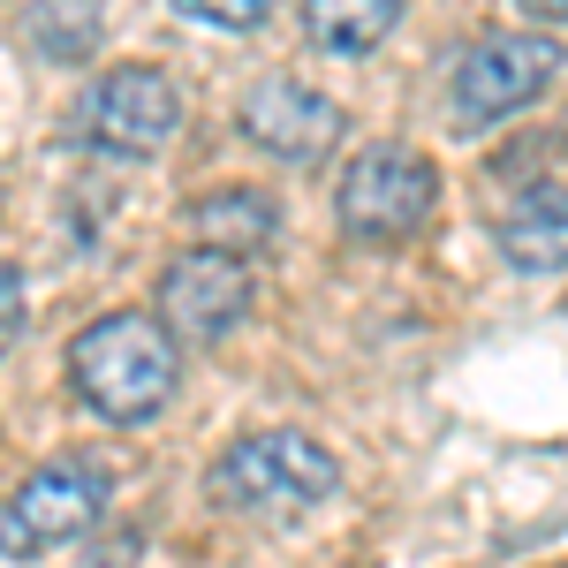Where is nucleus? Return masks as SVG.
Masks as SVG:
<instances>
[{"mask_svg":"<svg viewBox=\"0 0 568 568\" xmlns=\"http://www.w3.org/2000/svg\"><path fill=\"white\" fill-rule=\"evenodd\" d=\"M402 23V0H304V31L326 53H372Z\"/></svg>","mask_w":568,"mask_h":568,"instance_id":"9b49d317","label":"nucleus"},{"mask_svg":"<svg viewBox=\"0 0 568 568\" xmlns=\"http://www.w3.org/2000/svg\"><path fill=\"white\" fill-rule=\"evenodd\" d=\"M433 213V160L409 144H364L342 168V227L356 243H402Z\"/></svg>","mask_w":568,"mask_h":568,"instance_id":"20e7f679","label":"nucleus"},{"mask_svg":"<svg viewBox=\"0 0 568 568\" xmlns=\"http://www.w3.org/2000/svg\"><path fill=\"white\" fill-rule=\"evenodd\" d=\"M84 130H91V144H106L122 160H144V152L175 144L182 99L160 69H106L84 99Z\"/></svg>","mask_w":568,"mask_h":568,"instance_id":"0eeeda50","label":"nucleus"},{"mask_svg":"<svg viewBox=\"0 0 568 568\" xmlns=\"http://www.w3.org/2000/svg\"><path fill=\"white\" fill-rule=\"evenodd\" d=\"M500 258L516 273H561L568 265V190L561 182H524L500 205Z\"/></svg>","mask_w":568,"mask_h":568,"instance_id":"1a4fd4ad","label":"nucleus"},{"mask_svg":"<svg viewBox=\"0 0 568 568\" xmlns=\"http://www.w3.org/2000/svg\"><path fill=\"white\" fill-rule=\"evenodd\" d=\"M243 311H251V265L235 258V251H213V243H197V251H182L168 265V281H160V326L190 342V349H213L227 342L235 326H243Z\"/></svg>","mask_w":568,"mask_h":568,"instance_id":"39448f33","label":"nucleus"},{"mask_svg":"<svg viewBox=\"0 0 568 568\" xmlns=\"http://www.w3.org/2000/svg\"><path fill=\"white\" fill-rule=\"evenodd\" d=\"M31 45L45 61H91L99 45V0H39L31 8Z\"/></svg>","mask_w":568,"mask_h":568,"instance_id":"f8f14e48","label":"nucleus"},{"mask_svg":"<svg viewBox=\"0 0 568 568\" xmlns=\"http://www.w3.org/2000/svg\"><path fill=\"white\" fill-rule=\"evenodd\" d=\"M99 508H106V478H99V470L53 463V470L16 478L8 508H0V538H8L16 561H23V554H53V546L84 538V530L99 524Z\"/></svg>","mask_w":568,"mask_h":568,"instance_id":"423d86ee","label":"nucleus"},{"mask_svg":"<svg viewBox=\"0 0 568 568\" xmlns=\"http://www.w3.org/2000/svg\"><path fill=\"white\" fill-rule=\"evenodd\" d=\"M561 77V45L538 31H500L478 39L455 61V130H493L508 114H524L530 99H546V84Z\"/></svg>","mask_w":568,"mask_h":568,"instance_id":"7ed1b4c3","label":"nucleus"},{"mask_svg":"<svg viewBox=\"0 0 568 568\" xmlns=\"http://www.w3.org/2000/svg\"><path fill=\"white\" fill-rule=\"evenodd\" d=\"M524 16H538V23H568V0H516Z\"/></svg>","mask_w":568,"mask_h":568,"instance_id":"2eb2a0df","label":"nucleus"},{"mask_svg":"<svg viewBox=\"0 0 568 568\" xmlns=\"http://www.w3.org/2000/svg\"><path fill=\"white\" fill-rule=\"evenodd\" d=\"M190 23H213V31H258L273 16V0H175Z\"/></svg>","mask_w":568,"mask_h":568,"instance_id":"ddd939ff","label":"nucleus"},{"mask_svg":"<svg viewBox=\"0 0 568 568\" xmlns=\"http://www.w3.org/2000/svg\"><path fill=\"white\" fill-rule=\"evenodd\" d=\"M190 227H197V243L251 258V251H265L281 235V205H273V190H258V182H227V190L190 205Z\"/></svg>","mask_w":568,"mask_h":568,"instance_id":"9d476101","label":"nucleus"},{"mask_svg":"<svg viewBox=\"0 0 568 568\" xmlns=\"http://www.w3.org/2000/svg\"><path fill=\"white\" fill-rule=\"evenodd\" d=\"M243 136L273 152V160H326L334 152V136H342V106L334 99H318L311 84L296 77H258V84L243 91Z\"/></svg>","mask_w":568,"mask_h":568,"instance_id":"6e6552de","label":"nucleus"},{"mask_svg":"<svg viewBox=\"0 0 568 568\" xmlns=\"http://www.w3.org/2000/svg\"><path fill=\"white\" fill-rule=\"evenodd\" d=\"M175 334L144 311H106L69 349V379L106 425H152L175 402Z\"/></svg>","mask_w":568,"mask_h":568,"instance_id":"f257e3e1","label":"nucleus"},{"mask_svg":"<svg viewBox=\"0 0 568 568\" xmlns=\"http://www.w3.org/2000/svg\"><path fill=\"white\" fill-rule=\"evenodd\" d=\"M334 485H342V463L311 433H251L213 470V493L251 524H296L318 500H334Z\"/></svg>","mask_w":568,"mask_h":568,"instance_id":"f03ea898","label":"nucleus"},{"mask_svg":"<svg viewBox=\"0 0 568 568\" xmlns=\"http://www.w3.org/2000/svg\"><path fill=\"white\" fill-rule=\"evenodd\" d=\"M0 281H8V349H16V342H23V265L8 258V273H0Z\"/></svg>","mask_w":568,"mask_h":568,"instance_id":"4468645a","label":"nucleus"}]
</instances>
